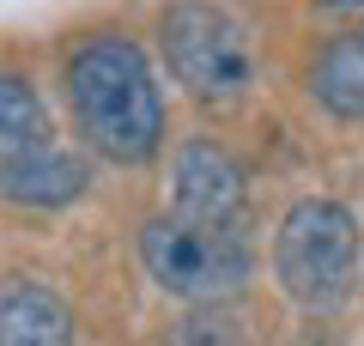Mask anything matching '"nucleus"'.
<instances>
[{"instance_id":"1","label":"nucleus","mask_w":364,"mask_h":346,"mask_svg":"<svg viewBox=\"0 0 364 346\" xmlns=\"http://www.w3.org/2000/svg\"><path fill=\"white\" fill-rule=\"evenodd\" d=\"M73 134L109 164H146L164 146V91L152 61L122 31H91L61 67Z\"/></svg>"},{"instance_id":"2","label":"nucleus","mask_w":364,"mask_h":346,"mask_svg":"<svg viewBox=\"0 0 364 346\" xmlns=\"http://www.w3.org/2000/svg\"><path fill=\"white\" fill-rule=\"evenodd\" d=\"M140 268L164 298H182L188 310H219L255 280V249L231 225L152 213L140 225Z\"/></svg>"},{"instance_id":"3","label":"nucleus","mask_w":364,"mask_h":346,"mask_svg":"<svg viewBox=\"0 0 364 346\" xmlns=\"http://www.w3.org/2000/svg\"><path fill=\"white\" fill-rule=\"evenodd\" d=\"M358 256H364L358 219H352V206L328 201V194H310V201L286 206V219L273 231V280L310 316H334L352 298Z\"/></svg>"},{"instance_id":"4","label":"nucleus","mask_w":364,"mask_h":346,"mask_svg":"<svg viewBox=\"0 0 364 346\" xmlns=\"http://www.w3.org/2000/svg\"><path fill=\"white\" fill-rule=\"evenodd\" d=\"M158 49L164 67L200 110H231L255 85V43L225 6L213 0H176L158 13Z\"/></svg>"},{"instance_id":"5","label":"nucleus","mask_w":364,"mask_h":346,"mask_svg":"<svg viewBox=\"0 0 364 346\" xmlns=\"http://www.w3.org/2000/svg\"><path fill=\"white\" fill-rule=\"evenodd\" d=\"M0 182L13 206H67L91 182L85 158L55 140L49 110L25 73L0 79Z\"/></svg>"},{"instance_id":"6","label":"nucleus","mask_w":364,"mask_h":346,"mask_svg":"<svg viewBox=\"0 0 364 346\" xmlns=\"http://www.w3.org/2000/svg\"><path fill=\"white\" fill-rule=\"evenodd\" d=\"M170 206L200 225H243L249 213V170L219 140H182L170 158Z\"/></svg>"},{"instance_id":"7","label":"nucleus","mask_w":364,"mask_h":346,"mask_svg":"<svg viewBox=\"0 0 364 346\" xmlns=\"http://www.w3.org/2000/svg\"><path fill=\"white\" fill-rule=\"evenodd\" d=\"M0 346H73V310L31 273H6L0 285Z\"/></svg>"},{"instance_id":"8","label":"nucleus","mask_w":364,"mask_h":346,"mask_svg":"<svg viewBox=\"0 0 364 346\" xmlns=\"http://www.w3.org/2000/svg\"><path fill=\"white\" fill-rule=\"evenodd\" d=\"M310 98L334 122H364V25L334 31L310 61Z\"/></svg>"},{"instance_id":"9","label":"nucleus","mask_w":364,"mask_h":346,"mask_svg":"<svg viewBox=\"0 0 364 346\" xmlns=\"http://www.w3.org/2000/svg\"><path fill=\"white\" fill-rule=\"evenodd\" d=\"M164 346H249V334L219 304V310H188V316H176L170 334H164Z\"/></svg>"},{"instance_id":"10","label":"nucleus","mask_w":364,"mask_h":346,"mask_svg":"<svg viewBox=\"0 0 364 346\" xmlns=\"http://www.w3.org/2000/svg\"><path fill=\"white\" fill-rule=\"evenodd\" d=\"M316 6H340V13H358L364 0H316Z\"/></svg>"}]
</instances>
